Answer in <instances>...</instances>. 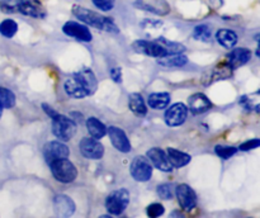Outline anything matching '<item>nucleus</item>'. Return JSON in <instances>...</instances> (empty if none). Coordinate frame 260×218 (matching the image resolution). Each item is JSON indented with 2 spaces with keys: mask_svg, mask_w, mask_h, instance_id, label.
<instances>
[{
  "mask_svg": "<svg viewBox=\"0 0 260 218\" xmlns=\"http://www.w3.org/2000/svg\"><path fill=\"white\" fill-rule=\"evenodd\" d=\"M73 14L85 25H90V27H94L96 28V29L108 33L119 32L118 27H117L116 23H114L111 18L104 17V15L98 14L96 12L86 9V8L80 7V5H74Z\"/></svg>",
  "mask_w": 260,
  "mask_h": 218,
  "instance_id": "nucleus-1",
  "label": "nucleus"
},
{
  "mask_svg": "<svg viewBox=\"0 0 260 218\" xmlns=\"http://www.w3.org/2000/svg\"><path fill=\"white\" fill-rule=\"evenodd\" d=\"M48 166H50L53 177L62 184H70L78 177V169L68 157L55 160L51 164H48Z\"/></svg>",
  "mask_w": 260,
  "mask_h": 218,
  "instance_id": "nucleus-2",
  "label": "nucleus"
},
{
  "mask_svg": "<svg viewBox=\"0 0 260 218\" xmlns=\"http://www.w3.org/2000/svg\"><path fill=\"white\" fill-rule=\"evenodd\" d=\"M76 132V123L69 117L58 113L52 118V133L57 139L66 142L70 141Z\"/></svg>",
  "mask_w": 260,
  "mask_h": 218,
  "instance_id": "nucleus-3",
  "label": "nucleus"
},
{
  "mask_svg": "<svg viewBox=\"0 0 260 218\" xmlns=\"http://www.w3.org/2000/svg\"><path fill=\"white\" fill-rule=\"evenodd\" d=\"M129 204V193L128 190L121 188L114 192H112L106 198V208L109 213L114 215H118L128 207Z\"/></svg>",
  "mask_w": 260,
  "mask_h": 218,
  "instance_id": "nucleus-4",
  "label": "nucleus"
},
{
  "mask_svg": "<svg viewBox=\"0 0 260 218\" xmlns=\"http://www.w3.org/2000/svg\"><path fill=\"white\" fill-rule=\"evenodd\" d=\"M152 165L145 156H136L129 165V171L136 181H149L152 176Z\"/></svg>",
  "mask_w": 260,
  "mask_h": 218,
  "instance_id": "nucleus-5",
  "label": "nucleus"
},
{
  "mask_svg": "<svg viewBox=\"0 0 260 218\" xmlns=\"http://www.w3.org/2000/svg\"><path fill=\"white\" fill-rule=\"evenodd\" d=\"M79 149H80L81 155L85 159L99 160L104 155V146L99 142V139L93 138V137L81 138L80 143H79Z\"/></svg>",
  "mask_w": 260,
  "mask_h": 218,
  "instance_id": "nucleus-6",
  "label": "nucleus"
},
{
  "mask_svg": "<svg viewBox=\"0 0 260 218\" xmlns=\"http://www.w3.org/2000/svg\"><path fill=\"white\" fill-rule=\"evenodd\" d=\"M175 195L179 205L182 207L183 210L185 212H190L196 208L197 205V194L193 190L192 187L187 184H180L178 185L175 189Z\"/></svg>",
  "mask_w": 260,
  "mask_h": 218,
  "instance_id": "nucleus-7",
  "label": "nucleus"
},
{
  "mask_svg": "<svg viewBox=\"0 0 260 218\" xmlns=\"http://www.w3.org/2000/svg\"><path fill=\"white\" fill-rule=\"evenodd\" d=\"M132 50L137 53H141V55L149 56V57L159 58L162 57V56H167V52L164 51V48L159 43L155 42V41H135L132 43Z\"/></svg>",
  "mask_w": 260,
  "mask_h": 218,
  "instance_id": "nucleus-8",
  "label": "nucleus"
},
{
  "mask_svg": "<svg viewBox=\"0 0 260 218\" xmlns=\"http://www.w3.org/2000/svg\"><path fill=\"white\" fill-rule=\"evenodd\" d=\"M62 32L74 40L81 41V42H90L93 40V34L85 24L78 22H66L62 27Z\"/></svg>",
  "mask_w": 260,
  "mask_h": 218,
  "instance_id": "nucleus-9",
  "label": "nucleus"
},
{
  "mask_svg": "<svg viewBox=\"0 0 260 218\" xmlns=\"http://www.w3.org/2000/svg\"><path fill=\"white\" fill-rule=\"evenodd\" d=\"M43 155L47 164H51L55 160L66 159L70 155V150L65 143L60 141H51L43 146Z\"/></svg>",
  "mask_w": 260,
  "mask_h": 218,
  "instance_id": "nucleus-10",
  "label": "nucleus"
},
{
  "mask_svg": "<svg viewBox=\"0 0 260 218\" xmlns=\"http://www.w3.org/2000/svg\"><path fill=\"white\" fill-rule=\"evenodd\" d=\"M17 12L37 19H43L47 15L45 8L38 0H17Z\"/></svg>",
  "mask_w": 260,
  "mask_h": 218,
  "instance_id": "nucleus-11",
  "label": "nucleus"
},
{
  "mask_svg": "<svg viewBox=\"0 0 260 218\" xmlns=\"http://www.w3.org/2000/svg\"><path fill=\"white\" fill-rule=\"evenodd\" d=\"M188 108L183 103H175L167 109L165 112V123L169 127H178L183 124L187 119Z\"/></svg>",
  "mask_w": 260,
  "mask_h": 218,
  "instance_id": "nucleus-12",
  "label": "nucleus"
},
{
  "mask_svg": "<svg viewBox=\"0 0 260 218\" xmlns=\"http://www.w3.org/2000/svg\"><path fill=\"white\" fill-rule=\"evenodd\" d=\"M107 133H108L114 149L118 150L119 152H123V154L131 151V142H129L128 137L124 133L123 129L116 126H111L107 128Z\"/></svg>",
  "mask_w": 260,
  "mask_h": 218,
  "instance_id": "nucleus-13",
  "label": "nucleus"
},
{
  "mask_svg": "<svg viewBox=\"0 0 260 218\" xmlns=\"http://www.w3.org/2000/svg\"><path fill=\"white\" fill-rule=\"evenodd\" d=\"M147 159L151 162L152 166H155L156 169L161 170L164 172H170L174 167L172 166V164L169 162V159H168L167 152L162 151L159 147H152L147 151L146 154Z\"/></svg>",
  "mask_w": 260,
  "mask_h": 218,
  "instance_id": "nucleus-14",
  "label": "nucleus"
},
{
  "mask_svg": "<svg viewBox=\"0 0 260 218\" xmlns=\"http://www.w3.org/2000/svg\"><path fill=\"white\" fill-rule=\"evenodd\" d=\"M135 5L156 15H167L170 13V5L165 0H137Z\"/></svg>",
  "mask_w": 260,
  "mask_h": 218,
  "instance_id": "nucleus-15",
  "label": "nucleus"
},
{
  "mask_svg": "<svg viewBox=\"0 0 260 218\" xmlns=\"http://www.w3.org/2000/svg\"><path fill=\"white\" fill-rule=\"evenodd\" d=\"M188 109L192 112L193 114L198 116V114H203L207 111L212 108V103L210 99L202 93H196L188 99Z\"/></svg>",
  "mask_w": 260,
  "mask_h": 218,
  "instance_id": "nucleus-16",
  "label": "nucleus"
},
{
  "mask_svg": "<svg viewBox=\"0 0 260 218\" xmlns=\"http://www.w3.org/2000/svg\"><path fill=\"white\" fill-rule=\"evenodd\" d=\"M74 76L78 79L79 83L83 85V88L85 89L86 93H88L89 95H90V94H94V91L98 88V80H96L95 78V74H94L90 68H81V70H79Z\"/></svg>",
  "mask_w": 260,
  "mask_h": 218,
  "instance_id": "nucleus-17",
  "label": "nucleus"
},
{
  "mask_svg": "<svg viewBox=\"0 0 260 218\" xmlns=\"http://www.w3.org/2000/svg\"><path fill=\"white\" fill-rule=\"evenodd\" d=\"M251 58V51L248 48H235L228 55V63L233 68H239L248 63Z\"/></svg>",
  "mask_w": 260,
  "mask_h": 218,
  "instance_id": "nucleus-18",
  "label": "nucleus"
},
{
  "mask_svg": "<svg viewBox=\"0 0 260 218\" xmlns=\"http://www.w3.org/2000/svg\"><path fill=\"white\" fill-rule=\"evenodd\" d=\"M63 90L70 98L74 99H83L89 95L85 89L83 88V85L79 83V80L74 75L71 78L66 79L65 83H63Z\"/></svg>",
  "mask_w": 260,
  "mask_h": 218,
  "instance_id": "nucleus-19",
  "label": "nucleus"
},
{
  "mask_svg": "<svg viewBox=\"0 0 260 218\" xmlns=\"http://www.w3.org/2000/svg\"><path fill=\"white\" fill-rule=\"evenodd\" d=\"M53 202H55L56 213L61 217H69L75 212V203L68 195H57Z\"/></svg>",
  "mask_w": 260,
  "mask_h": 218,
  "instance_id": "nucleus-20",
  "label": "nucleus"
},
{
  "mask_svg": "<svg viewBox=\"0 0 260 218\" xmlns=\"http://www.w3.org/2000/svg\"><path fill=\"white\" fill-rule=\"evenodd\" d=\"M167 155L172 166L177 167V169L185 166V165L189 164L190 160H192L190 155L185 154V152L183 151H179V150L177 149H173V147H169V149H168Z\"/></svg>",
  "mask_w": 260,
  "mask_h": 218,
  "instance_id": "nucleus-21",
  "label": "nucleus"
},
{
  "mask_svg": "<svg viewBox=\"0 0 260 218\" xmlns=\"http://www.w3.org/2000/svg\"><path fill=\"white\" fill-rule=\"evenodd\" d=\"M128 106H129V109H131L132 113L136 114V116H139V117L146 116V113H147L146 103H145V100H144V98H142L141 94H139V93L129 94Z\"/></svg>",
  "mask_w": 260,
  "mask_h": 218,
  "instance_id": "nucleus-22",
  "label": "nucleus"
},
{
  "mask_svg": "<svg viewBox=\"0 0 260 218\" xmlns=\"http://www.w3.org/2000/svg\"><path fill=\"white\" fill-rule=\"evenodd\" d=\"M86 128H88L90 137L95 139L103 138L107 134V127L104 126L103 122H101L95 117H90L86 119Z\"/></svg>",
  "mask_w": 260,
  "mask_h": 218,
  "instance_id": "nucleus-23",
  "label": "nucleus"
},
{
  "mask_svg": "<svg viewBox=\"0 0 260 218\" xmlns=\"http://www.w3.org/2000/svg\"><path fill=\"white\" fill-rule=\"evenodd\" d=\"M188 62V58L182 53L175 55H167L157 58V63L162 67H182Z\"/></svg>",
  "mask_w": 260,
  "mask_h": 218,
  "instance_id": "nucleus-24",
  "label": "nucleus"
},
{
  "mask_svg": "<svg viewBox=\"0 0 260 218\" xmlns=\"http://www.w3.org/2000/svg\"><path fill=\"white\" fill-rule=\"evenodd\" d=\"M170 95L168 93H152L149 95L147 104L155 111H161L169 106Z\"/></svg>",
  "mask_w": 260,
  "mask_h": 218,
  "instance_id": "nucleus-25",
  "label": "nucleus"
},
{
  "mask_svg": "<svg viewBox=\"0 0 260 218\" xmlns=\"http://www.w3.org/2000/svg\"><path fill=\"white\" fill-rule=\"evenodd\" d=\"M216 40L222 47L233 48L238 43V34L231 29H220L216 33Z\"/></svg>",
  "mask_w": 260,
  "mask_h": 218,
  "instance_id": "nucleus-26",
  "label": "nucleus"
},
{
  "mask_svg": "<svg viewBox=\"0 0 260 218\" xmlns=\"http://www.w3.org/2000/svg\"><path fill=\"white\" fill-rule=\"evenodd\" d=\"M234 68L229 65L228 62L220 63L216 66L212 71L210 72V78H208V83H213L217 80H223V79H229L233 74Z\"/></svg>",
  "mask_w": 260,
  "mask_h": 218,
  "instance_id": "nucleus-27",
  "label": "nucleus"
},
{
  "mask_svg": "<svg viewBox=\"0 0 260 218\" xmlns=\"http://www.w3.org/2000/svg\"><path fill=\"white\" fill-rule=\"evenodd\" d=\"M155 42L159 43L164 51L167 52V55H175V53H183L185 51V47L182 43L173 42V41H168L167 38L159 37L155 40Z\"/></svg>",
  "mask_w": 260,
  "mask_h": 218,
  "instance_id": "nucleus-28",
  "label": "nucleus"
},
{
  "mask_svg": "<svg viewBox=\"0 0 260 218\" xmlns=\"http://www.w3.org/2000/svg\"><path fill=\"white\" fill-rule=\"evenodd\" d=\"M18 32V24L13 19H5L0 23V34L4 35L5 38L14 37L15 33Z\"/></svg>",
  "mask_w": 260,
  "mask_h": 218,
  "instance_id": "nucleus-29",
  "label": "nucleus"
},
{
  "mask_svg": "<svg viewBox=\"0 0 260 218\" xmlns=\"http://www.w3.org/2000/svg\"><path fill=\"white\" fill-rule=\"evenodd\" d=\"M15 104V95L9 89L0 88V106L3 109L13 108Z\"/></svg>",
  "mask_w": 260,
  "mask_h": 218,
  "instance_id": "nucleus-30",
  "label": "nucleus"
},
{
  "mask_svg": "<svg viewBox=\"0 0 260 218\" xmlns=\"http://www.w3.org/2000/svg\"><path fill=\"white\" fill-rule=\"evenodd\" d=\"M193 37L194 40L201 41V42H210L211 41V29L207 24H200L193 30Z\"/></svg>",
  "mask_w": 260,
  "mask_h": 218,
  "instance_id": "nucleus-31",
  "label": "nucleus"
},
{
  "mask_svg": "<svg viewBox=\"0 0 260 218\" xmlns=\"http://www.w3.org/2000/svg\"><path fill=\"white\" fill-rule=\"evenodd\" d=\"M215 152L217 156H220L221 159L223 160H228L230 157H233L234 155L238 152V149L234 146H225V144H217L215 147Z\"/></svg>",
  "mask_w": 260,
  "mask_h": 218,
  "instance_id": "nucleus-32",
  "label": "nucleus"
},
{
  "mask_svg": "<svg viewBox=\"0 0 260 218\" xmlns=\"http://www.w3.org/2000/svg\"><path fill=\"white\" fill-rule=\"evenodd\" d=\"M157 194H159V197L164 200L173 199V197H174V189H173V185L168 184V183L159 185V187H157Z\"/></svg>",
  "mask_w": 260,
  "mask_h": 218,
  "instance_id": "nucleus-33",
  "label": "nucleus"
},
{
  "mask_svg": "<svg viewBox=\"0 0 260 218\" xmlns=\"http://www.w3.org/2000/svg\"><path fill=\"white\" fill-rule=\"evenodd\" d=\"M164 207H162V204H159V203H152V204H150L146 208V214L149 217H160V215L164 214Z\"/></svg>",
  "mask_w": 260,
  "mask_h": 218,
  "instance_id": "nucleus-34",
  "label": "nucleus"
},
{
  "mask_svg": "<svg viewBox=\"0 0 260 218\" xmlns=\"http://www.w3.org/2000/svg\"><path fill=\"white\" fill-rule=\"evenodd\" d=\"M91 2L102 12H109L113 9L116 0H91Z\"/></svg>",
  "mask_w": 260,
  "mask_h": 218,
  "instance_id": "nucleus-35",
  "label": "nucleus"
},
{
  "mask_svg": "<svg viewBox=\"0 0 260 218\" xmlns=\"http://www.w3.org/2000/svg\"><path fill=\"white\" fill-rule=\"evenodd\" d=\"M259 146H260L259 139L258 138H253V139H250V141L244 142V143L240 146V150H241V151H250V150L258 149Z\"/></svg>",
  "mask_w": 260,
  "mask_h": 218,
  "instance_id": "nucleus-36",
  "label": "nucleus"
},
{
  "mask_svg": "<svg viewBox=\"0 0 260 218\" xmlns=\"http://www.w3.org/2000/svg\"><path fill=\"white\" fill-rule=\"evenodd\" d=\"M111 78L114 83L119 84L122 83V70L121 67H113L111 68Z\"/></svg>",
  "mask_w": 260,
  "mask_h": 218,
  "instance_id": "nucleus-37",
  "label": "nucleus"
},
{
  "mask_svg": "<svg viewBox=\"0 0 260 218\" xmlns=\"http://www.w3.org/2000/svg\"><path fill=\"white\" fill-rule=\"evenodd\" d=\"M42 109H43V112H45V113L47 114V116L50 117L51 119L55 118L56 116H58V112L55 111V109H53L51 105H48V104L43 103V104H42Z\"/></svg>",
  "mask_w": 260,
  "mask_h": 218,
  "instance_id": "nucleus-38",
  "label": "nucleus"
},
{
  "mask_svg": "<svg viewBox=\"0 0 260 218\" xmlns=\"http://www.w3.org/2000/svg\"><path fill=\"white\" fill-rule=\"evenodd\" d=\"M2 114H3V108L0 106V118H2Z\"/></svg>",
  "mask_w": 260,
  "mask_h": 218,
  "instance_id": "nucleus-39",
  "label": "nucleus"
}]
</instances>
